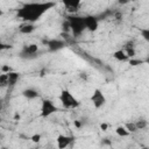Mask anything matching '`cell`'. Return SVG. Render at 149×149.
<instances>
[{"label":"cell","instance_id":"6da1fadb","mask_svg":"<svg viewBox=\"0 0 149 149\" xmlns=\"http://www.w3.org/2000/svg\"><path fill=\"white\" fill-rule=\"evenodd\" d=\"M54 1H33V2H27L22 5L17 12L16 15L20 20L24 22H30L35 23L38 21L47 12H49L51 8L55 7Z\"/></svg>","mask_w":149,"mask_h":149},{"label":"cell","instance_id":"7a4b0ae2","mask_svg":"<svg viewBox=\"0 0 149 149\" xmlns=\"http://www.w3.org/2000/svg\"><path fill=\"white\" fill-rule=\"evenodd\" d=\"M68 23H69V27H70V30L72 33L73 36H80L85 30H86V27H85V20H84V16H78V15H70L68 16Z\"/></svg>","mask_w":149,"mask_h":149},{"label":"cell","instance_id":"3957f363","mask_svg":"<svg viewBox=\"0 0 149 149\" xmlns=\"http://www.w3.org/2000/svg\"><path fill=\"white\" fill-rule=\"evenodd\" d=\"M58 99H59L62 106L64 108H68V109H74L80 105L79 100L66 88H63L61 91V93L58 95Z\"/></svg>","mask_w":149,"mask_h":149},{"label":"cell","instance_id":"277c9868","mask_svg":"<svg viewBox=\"0 0 149 149\" xmlns=\"http://www.w3.org/2000/svg\"><path fill=\"white\" fill-rule=\"evenodd\" d=\"M58 111V107L54 104L52 100L50 99H43L41 102V108H40V114L42 118H49L52 114H55Z\"/></svg>","mask_w":149,"mask_h":149},{"label":"cell","instance_id":"5b68a950","mask_svg":"<svg viewBox=\"0 0 149 149\" xmlns=\"http://www.w3.org/2000/svg\"><path fill=\"white\" fill-rule=\"evenodd\" d=\"M90 100H91L93 107L97 108V109L102 108V107L106 105V102H107L106 95H105V93H104L100 88H94V90H93Z\"/></svg>","mask_w":149,"mask_h":149},{"label":"cell","instance_id":"8992f818","mask_svg":"<svg viewBox=\"0 0 149 149\" xmlns=\"http://www.w3.org/2000/svg\"><path fill=\"white\" fill-rule=\"evenodd\" d=\"M20 79V73L15 71H9V72H2L0 76V84L1 86H14L17 80Z\"/></svg>","mask_w":149,"mask_h":149},{"label":"cell","instance_id":"52a82bcc","mask_svg":"<svg viewBox=\"0 0 149 149\" xmlns=\"http://www.w3.org/2000/svg\"><path fill=\"white\" fill-rule=\"evenodd\" d=\"M37 52H38V45L35 43H30L22 47L20 55L22 58H26V57H34Z\"/></svg>","mask_w":149,"mask_h":149},{"label":"cell","instance_id":"ba28073f","mask_svg":"<svg viewBox=\"0 0 149 149\" xmlns=\"http://www.w3.org/2000/svg\"><path fill=\"white\" fill-rule=\"evenodd\" d=\"M84 20H85V27H86V30L88 31H95L99 27V20L97 16L94 15H86L84 16Z\"/></svg>","mask_w":149,"mask_h":149},{"label":"cell","instance_id":"9c48e42d","mask_svg":"<svg viewBox=\"0 0 149 149\" xmlns=\"http://www.w3.org/2000/svg\"><path fill=\"white\" fill-rule=\"evenodd\" d=\"M73 141V137L71 136H68V135H63V134H59L57 137H56V142H57V147L59 149H64L66 147H69Z\"/></svg>","mask_w":149,"mask_h":149},{"label":"cell","instance_id":"30bf717a","mask_svg":"<svg viewBox=\"0 0 149 149\" xmlns=\"http://www.w3.org/2000/svg\"><path fill=\"white\" fill-rule=\"evenodd\" d=\"M47 45H48V48H49L50 51H57V50H61L62 48H64L65 47V43L62 40L52 38V40L47 41Z\"/></svg>","mask_w":149,"mask_h":149},{"label":"cell","instance_id":"8fae6325","mask_svg":"<svg viewBox=\"0 0 149 149\" xmlns=\"http://www.w3.org/2000/svg\"><path fill=\"white\" fill-rule=\"evenodd\" d=\"M81 2H83V0H62V3L65 6V8H68L71 12L78 10Z\"/></svg>","mask_w":149,"mask_h":149},{"label":"cell","instance_id":"7c38bea8","mask_svg":"<svg viewBox=\"0 0 149 149\" xmlns=\"http://www.w3.org/2000/svg\"><path fill=\"white\" fill-rule=\"evenodd\" d=\"M113 58L119 61V62H129V56L126 54V51L123 49H119L116 51L113 52Z\"/></svg>","mask_w":149,"mask_h":149},{"label":"cell","instance_id":"4fadbf2b","mask_svg":"<svg viewBox=\"0 0 149 149\" xmlns=\"http://www.w3.org/2000/svg\"><path fill=\"white\" fill-rule=\"evenodd\" d=\"M22 95L28 100H33V99H36L38 97V92L33 87H28V88L22 91Z\"/></svg>","mask_w":149,"mask_h":149},{"label":"cell","instance_id":"5bb4252c","mask_svg":"<svg viewBox=\"0 0 149 149\" xmlns=\"http://www.w3.org/2000/svg\"><path fill=\"white\" fill-rule=\"evenodd\" d=\"M115 133H116V135H119L120 137H127V136H129V135L132 134V133L127 129V127H126L125 125L116 127V128H115Z\"/></svg>","mask_w":149,"mask_h":149},{"label":"cell","instance_id":"9a60e30c","mask_svg":"<svg viewBox=\"0 0 149 149\" xmlns=\"http://www.w3.org/2000/svg\"><path fill=\"white\" fill-rule=\"evenodd\" d=\"M34 30H35V26H34V23H30V22H27L26 24H23L20 28V31L23 34H30Z\"/></svg>","mask_w":149,"mask_h":149},{"label":"cell","instance_id":"2e32d148","mask_svg":"<svg viewBox=\"0 0 149 149\" xmlns=\"http://www.w3.org/2000/svg\"><path fill=\"white\" fill-rule=\"evenodd\" d=\"M135 125H136L137 130H142V129L148 127V121L146 119H139V120L135 121Z\"/></svg>","mask_w":149,"mask_h":149},{"label":"cell","instance_id":"e0dca14e","mask_svg":"<svg viewBox=\"0 0 149 149\" xmlns=\"http://www.w3.org/2000/svg\"><path fill=\"white\" fill-rule=\"evenodd\" d=\"M123 50L126 51V54L129 56V58H134L135 55H136V51H135V48L133 45H126L123 48Z\"/></svg>","mask_w":149,"mask_h":149},{"label":"cell","instance_id":"ac0fdd59","mask_svg":"<svg viewBox=\"0 0 149 149\" xmlns=\"http://www.w3.org/2000/svg\"><path fill=\"white\" fill-rule=\"evenodd\" d=\"M140 34H141V37H142L144 41L149 42V28H143V29H141V30H140Z\"/></svg>","mask_w":149,"mask_h":149},{"label":"cell","instance_id":"d6986e66","mask_svg":"<svg viewBox=\"0 0 149 149\" xmlns=\"http://www.w3.org/2000/svg\"><path fill=\"white\" fill-rule=\"evenodd\" d=\"M125 126L127 127V129H128L130 133H135V132H137V128H136L135 121H133V122H127Z\"/></svg>","mask_w":149,"mask_h":149},{"label":"cell","instance_id":"ffe728a7","mask_svg":"<svg viewBox=\"0 0 149 149\" xmlns=\"http://www.w3.org/2000/svg\"><path fill=\"white\" fill-rule=\"evenodd\" d=\"M30 140H31L33 142H35V143H38V142L41 141V134H34V135L30 137Z\"/></svg>","mask_w":149,"mask_h":149},{"label":"cell","instance_id":"44dd1931","mask_svg":"<svg viewBox=\"0 0 149 149\" xmlns=\"http://www.w3.org/2000/svg\"><path fill=\"white\" fill-rule=\"evenodd\" d=\"M144 63H146V64H148V65H149V55H148V56H147V58H146V61H144Z\"/></svg>","mask_w":149,"mask_h":149},{"label":"cell","instance_id":"7402d4cb","mask_svg":"<svg viewBox=\"0 0 149 149\" xmlns=\"http://www.w3.org/2000/svg\"><path fill=\"white\" fill-rule=\"evenodd\" d=\"M100 127H101V129H104V130H105V129L107 128V125H105V123H104V125H101Z\"/></svg>","mask_w":149,"mask_h":149},{"label":"cell","instance_id":"603a6c76","mask_svg":"<svg viewBox=\"0 0 149 149\" xmlns=\"http://www.w3.org/2000/svg\"><path fill=\"white\" fill-rule=\"evenodd\" d=\"M119 2L121 3V2H127V0H119Z\"/></svg>","mask_w":149,"mask_h":149}]
</instances>
